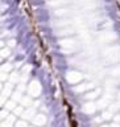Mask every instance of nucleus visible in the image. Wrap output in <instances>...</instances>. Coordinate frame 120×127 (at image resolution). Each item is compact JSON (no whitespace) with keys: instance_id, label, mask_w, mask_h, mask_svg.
<instances>
[{"instance_id":"9b49d317","label":"nucleus","mask_w":120,"mask_h":127,"mask_svg":"<svg viewBox=\"0 0 120 127\" xmlns=\"http://www.w3.org/2000/svg\"><path fill=\"white\" fill-rule=\"evenodd\" d=\"M9 45H11V46L15 45V41H13V40H12V41H9Z\"/></svg>"},{"instance_id":"7ed1b4c3","label":"nucleus","mask_w":120,"mask_h":127,"mask_svg":"<svg viewBox=\"0 0 120 127\" xmlns=\"http://www.w3.org/2000/svg\"><path fill=\"white\" fill-rule=\"evenodd\" d=\"M82 111H83V113H86V114H89V115L94 114L95 111H96L95 103H93V102H87V103H85V105H83V107H82Z\"/></svg>"},{"instance_id":"20e7f679","label":"nucleus","mask_w":120,"mask_h":127,"mask_svg":"<svg viewBox=\"0 0 120 127\" xmlns=\"http://www.w3.org/2000/svg\"><path fill=\"white\" fill-rule=\"evenodd\" d=\"M93 87H94V83L87 82V83H82V85H77L74 87V90H75V93H83V91H87V90L93 89Z\"/></svg>"},{"instance_id":"0eeeda50","label":"nucleus","mask_w":120,"mask_h":127,"mask_svg":"<svg viewBox=\"0 0 120 127\" xmlns=\"http://www.w3.org/2000/svg\"><path fill=\"white\" fill-rule=\"evenodd\" d=\"M98 94H99V90H96V91H93V93H89V94L86 95V99H89V101H91V99L96 98V97H98Z\"/></svg>"},{"instance_id":"f257e3e1","label":"nucleus","mask_w":120,"mask_h":127,"mask_svg":"<svg viewBox=\"0 0 120 127\" xmlns=\"http://www.w3.org/2000/svg\"><path fill=\"white\" fill-rule=\"evenodd\" d=\"M66 79L69 83H73V85H75V83H79L83 79V75L79 73V71H67L66 73Z\"/></svg>"},{"instance_id":"9d476101","label":"nucleus","mask_w":120,"mask_h":127,"mask_svg":"<svg viewBox=\"0 0 120 127\" xmlns=\"http://www.w3.org/2000/svg\"><path fill=\"white\" fill-rule=\"evenodd\" d=\"M25 125H26L25 122H17L16 123V126H25Z\"/></svg>"},{"instance_id":"f03ea898","label":"nucleus","mask_w":120,"mask_h":127,"mask_svg":"<svg viewBox=\"0 0 120 127\" xmlns=\"http://www.w3.org/2000/svg\"><path fill=\"white\" fill-rule=\"evenodd\" d=\"M28 93H29L32 97H37V95L41 93V85H40L38 81H32V83L28 87Z\"/></svg>"},{"instance_id":"39448f33","label":"nucleus","mask_w":120,"mask_h":127,"mask_svg":"<svg viewBox=\"0 0 120 127\" xmlns=\"http://www.w3.org/2000/svg\"><path fill=\"white\" fill-rule=\"evenodd\" d=\"M58 44H59L62 48H70V49H73V48L77 45V41H75V40H73V38H65V40H61Z\"/></svg>"},{"instance_id":"1a4fd4ad","label":"nucleus","mask_w":120,"mask_h":127,"mask_svg":"<svg viewBox=\"0 0 120 127\" xmlns=\"http://www.w3.org/2000/svg\"><path fill=\"white\" fill-rule=\"evenodd\" d=\"M111 113H112V111H111ZM111 113H104L103 114V119H110L111 117H112V114Z\"/></svg>"},{"instance_id":"423d86ee","label":"nucleus","mask_w":120,"mask_h":127,"mask_svg":"<svg viewBox=\"0 0 120 127\" xmlns=\"http://www.w3.org/2000/svg\"><path fill=\"white\" fill-rule=\"evenodd\" d=\"M34 125H38V126H42V125H45L46 123V117L45 115H42V114H38V115H36L34 117V121H33Z\"/></svg>"},{"instance_id":"6e6552de","label":"nucleus","mask_w":120,"mask_h":127,"mask_svg":"<svg viewBox=\"0 0 120 127\" xmlns=\"http://www.w3.org/2000/svg\"><path fill=\"white\" fill-rule=\"evenodd\" d=\"M111 74H112V75H120V66L111 70Z\"/></svg>"}]
</instances>
